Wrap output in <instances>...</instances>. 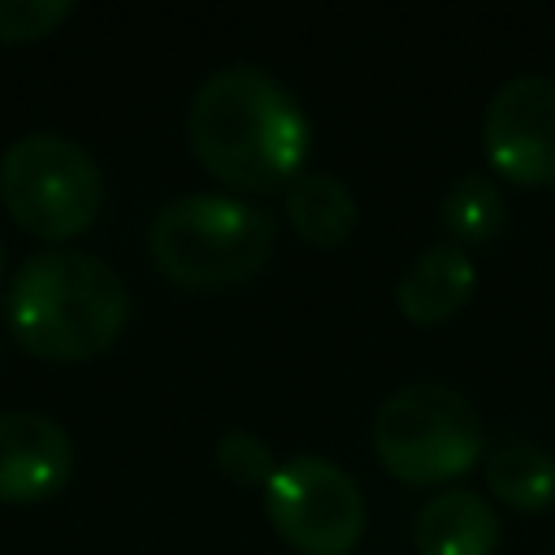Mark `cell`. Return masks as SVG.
Returning a JSON list of instances; mask_svg holds the SVG:
<instances>
[{"mask_svg":"<svg viewBox=\"0 0 555 555\" xmlns=\"http://www.w3.org/2000/svg\"><path fill=\"white\" fill-rule=\"evenodd\" d=\"M195 160L247 195L286 191L304 173L312 126L299 100L260 65H225L199 82L186 113Z\"/></svg>","mask_w":555,"mask_h":555,"instance_id":"obj_1","label":"cell"},{"mask_svg":"<svg viewBox=\"0 0 555 555\" xmlns=\"http://www.w3.org/2000/svg\"><path fill=\"white\" fill-rule=\"evenodd\" d=\"M130 295L117 269L91 251L52 247L17 264L4 295L13 338L43 360H91L117 343Z\"/></svg>","mask_w":555,"mask_h":555,"instance_id":"obj_2","label":"cell"},{"mask_svg":"<svg viewBox=\"0 0 555 555\" xmlns=\"http://www.w3.org/2000/svg\"><path fill=\"white\" fill-rule=\"evenodd\" d=\"M273 217L238 195H178L147 225L152 264L186 291L243 286L273 260Z\"/></svg>","mask_w":555,"mask_h":555,"instance_id":"obj_3","label":"cell"},{"mask_svg":"<svg viewBox=\"0 0 555 555\" xmlns=\"http://www.w3.org/2000/svg\"><path fill=\"white\" fill-rule=\"evenodd\" d=\"M369 438L377 464L403 486H447L464 477L486 442L477 408L442 382H412L386 395Z\"/></svg>","mask_w":555,"mask_h":555,"instance_id":"obj_4","label":"cell"},{"mask_svg":"<svg viewBox=\"0 0 555 555\" xmlns=\"http://www.w3.org/2000/svg\"><path fill=\"white\" fill-rule=\"evenodd\" d=\"M0 199L22 230L61 243L100 217L104 178L82 143L52 130H30L0 156Z\"/></svg>","mask_w":555,"mask_h":555,"instance_id":"obj_5","label":"cell"},{"mask_svg":"<svg viewBox=\"0 0 555 555\" xmlns=\"http://www.w3.org/2000/svg\"><path fill=\"white\" fill-rule=\"evenodd\" d=\"M264 516L299 555H351L364 533V494L334 460L295 455L269 477Z\"/></svg>","mask_w":555,"mask_h":555,"instance_id":"obj_6","label":"cell"},{"mask_svg":"<svg viewBox=\"0 0 555 555\" xmlns=\"http://www.w3.org/2000/svg\"><path fill=\"white\" fill-rule=\"evenodd\" d=\"M481 147L499 178L516 186H555V78H507L486 104Z\"/></svg>","mask_w":555,"mask_h":555,"instance_id":"obj_7","label":"cell"},{"mask_svg":"<svg viewBox=\"0 0 555 555\" xmlns=\"http://www.w3.org/2000/svg\"><path fill=\"white\" fill-rule=\"evenodd\" d=\"M74 473V442L61 421L43 412H0V499H52Z\"/></svg>","mask_w":555,"mask_h":555,"instance_id":"obj_8","label":"cell"},{"mask_svg":"<svg viewBox=\"0 0 555 555\" xmlns=\"http://www.w3.org/2000/svg\"><path fill=\"white\" fill-rule=\"evenodd\" d=\"M473 286H477L473 256L455 243H434L403 269L395 286V304L412 325H442L468 304Z\"/></svg>","mask_w":555,"mask_h":555,"instance_id":"obj_9","label":"cell"},{"mask_svg":"<svg viewBox=\"0 0 555 555\" xmlns=\"http://www.w3.org/2000/svg\"><path fill=\"white\" fill-rule=\"evenodd\" d=\"M412 542L416 555H494L499 516L477 490L447 486L416 512Z\"/></svg>","mask_w":555,"mask_h":555,"instance_id":"obj_10","label":"cell"},{"mask_svg":"<svg viewBox=\"0 0 555 555\" xmlns=\"http://www.w3.org/2000/svg\"><path fill=\"white\" fill-rule=\"evenodd\" d=\"M282 204H286L291 230L312 247H343L356 234V217H360L356 212V195L334 173L304 169L282 191Z\"/></svg>","mask_w":555,"mask_h":555,"instance_id":"obj_11","label":"cell"},{"mask_svg":"<svg viewBox=\"0 0 555 555\" xmlns=\"http://www.w3.org/2000/svg\"><path fill=\"white\" fill-rule=\"evenodd\" d=\"M438 221L455 247H490L507 225V199L490 173H460L442 195Z\"/></svg>","mask_w":555,"mask_h":555,"instance_id":"obj_12","label":"cell"},{"mask_svg":"<svg viewBox=\"0 0 555 555\" xmlns=\"http://www.w3.org/2000/svg\"><path fill=\"white\" fill-rule=\"evenodd\" d=\"M486 486L512 512H546L555 503V460L538 442L499 447L486 460Z\"/></svg>","mask_w":555,"mask_h":555,"instance_id":"obj_13","label":"cell"},{"mask_svg":"<svg viewBox=\"0 0 555 555\" xmlns=\"http://www.w3.org/2000/svg\"><path fill=\"white\" fill-rule=\"evenodd\" d=\"M217 468L234 481V486H247V490H264L269 477L278 473V460H273V447L251 434V429H230L217 438Z\"/></svg>","mask_w":555,"mask_h":555,"instance_id":"obj_14","label":"cell"},{"mask_svg":"<svg viewBox=\"0 0 555 555\" xmlns=\"http://www.w3.org/2000/svg\"><path fill=\"white\" fill-rule=\"evenodd\" d=\"M65 17H74V0H0V43L43 39Z\"/></svg>","mask_w":555,"mask_h":555,"instance_id":"obj_15","label":"cell"},{"mask_svg":"<svg viewBox=\"0 0 555 555\" xmlns=\"http://www.w3.org/2000/svg\"><path fill=\"white\" fill-rule=\"evenodd\" d=\"M4 264H9V251H4V238H0V282H4Z\"/></svg>","mask_w":555,"mask_h":555,"instance_id":"obj_16","label":"cell"}]
</instances>
